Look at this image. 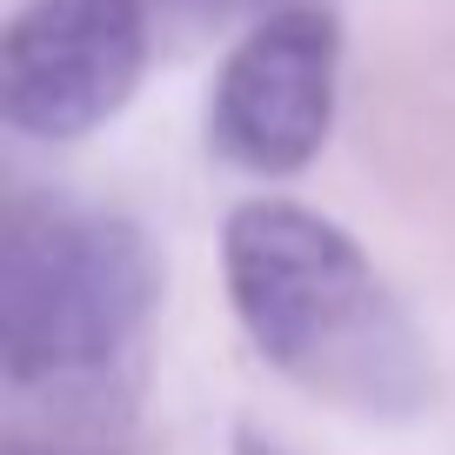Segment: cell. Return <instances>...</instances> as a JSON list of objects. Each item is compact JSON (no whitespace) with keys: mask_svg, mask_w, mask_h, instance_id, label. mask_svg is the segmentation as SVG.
Instances as JSON below:
<instances>
[{"mask_svg":"<svg viewBox=\"0 0 455 455\" xmlns=\"http://www.w3.org/2000/svg\"><path fill=\"white\" fill-rule=\"evenodd\" d=\"M161 255L148 228L81 201H14L0 235V442L134 455Z\"/></svg>","mask_w":455,"mask_h":455,"instance_id":"obj_1","label":"cell"},{"mask_svg":"<svg viewBox=\"0 0 455 455\" xmlns=\"http://www.w3.org/2000/svg\"><path fill=\"white\" fill-rule=\"evenodd\" d=\"M221 275L255 355L295 388L375 422L428 402L422 335L341 221L301 201H242L221 228Z\"/></svg>","mask_w":455,"mask_h":455,"instance_id":"obj_2","label":"cell"},{"mask_svg":"<svg viewBox=\"0 0 455 455\" xmlns=\"http://www.w3.org/2000/svg\"><path fill=\"white\" fill-rule=\"evenodd\" d=\"M155 0H28L0 34V121L34 141H81L134 100Z\"/></svg>","mask_w":455,"mask_h":455,"instance_id":"obj_3","label":"cell"},{"mask_svg":"<svg viewBox=\"0 0 455 455\" xmlns=\"http://www.w3.org/2000/svg\"><path fill=\"white\" fill-rule=\"evenodd\" d=\"M341 28L328 7L288 0L228 47L208 94V148L242 174H301L328 148Z\"/></svg>","mask_w":455,"mask_h":455,"instance_id":"obj_4","label":"cell"},{"mask_svg":"<svg viewBox=\"0 0 455 455\" xmlns=\"http://www.w3.org/2000/svg\"><path fill=\"white\" fill-rule=\"evenodd\" d=\"M288 0H155V14L174 28H208V20H235V14H275Z\"/></svg>","mask_w":455,"mask_h":455,"instance_id":"obj_5","label":"cell"},{"mask_svg":"<svg viewBox=\"0 0 455 455\" xmlns=\"http://www.w3.org/2000/svg\"><path fill=\"white\" fill-rule=\"evenodd\" d=\"M242 455H275V449H261V442H242Z\"/></svg>","mask_w":455,"mask_h":455,"instance_id":"obj_6","label":"cell"}]
</instances>
